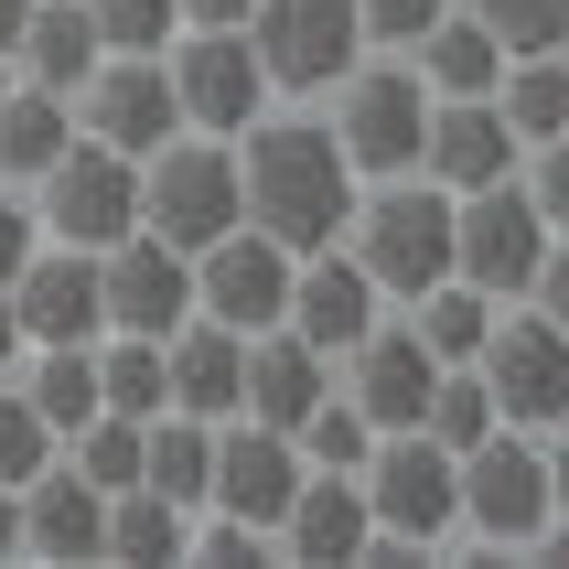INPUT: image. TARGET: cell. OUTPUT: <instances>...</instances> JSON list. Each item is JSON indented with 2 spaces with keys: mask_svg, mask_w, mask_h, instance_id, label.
<instances>
[{
  "mask_svg": "<svg viewBox=\"0 0 569 569\" xmlns=\"http://www.w3.org/2000/svg\"><path fill=\"white\" fill-rule=\"evenodd\" d=\"M237 216H248L258 237H280L290 258L345 237V216H355V161H345V140L322 129L312 97H280L269 119L237 129Z\"/></svg>",
  "mask_w": 569,
  "mask_h": 569,
  "instance_id": "6da1fadb",
  "label": "cell"
},
{
  "mask_svg": "<svg viewBox=\"0 0 569 569\" xmlns=\"http://www.w3.org/2000/svg\"><path fill=\"white\" fill-rule=\"evenodd\" d=\"M559 441L548 430H483L462 451V559L473 569H516L559 548Z\"/></svg>",
  "mask_w": 569,
  "mask_h": 569,
  "instance_id": "7a4b0ae2",
  "label": "cell"
},
{
  "mask_svg": "<svg viewBox=\"0 0 569 569\" xmlns=\"http://www.w3.org/2000/svg\"><path fill=\"white\" fill-rule=\"evenodd\" d=\"M355 483H366V516H377L366 569H419L462 538V451H441L430 430H377Z\"/></svg>",
  "mask_w": 569,
  "mask_h": 569,
  "instance_id": "3957f363",
  "label": "cell"
},
{
  "mask_svg": "<svg viewBox=\"0 0 569 569\" xmlns=\"http://www.w3.org/2000/svg\"><path fill=\"white\" fill-rule=\"evenodd\" d=\"M333 248L387 290V312L419 301L430 280H451V193L430 172H387V183H355V216Z\"/></svg>",
  "mask_w": 569,
  "mask_h": 569,
  "instance_id": "277c9868",
  "label": "cell"
},
{
  "mask_svg": "<svg viewBox=\"0 0 569 569\" xmlns=\"http://www.w3.org/2000/svg\"><path fill=\"white\" fill-rule=\"evenodd\" d=\"M559 258H569V226H548L516 172L451 193V280H473L483 301H538Z\"/></svg>",
  "mask_w": 569,
  "mask_h": 569,
  "instance_id": "5b68a950",
  "label": "cell"
},
{
  "mask_svg": "<svg viewBox=\"0 0 569 569\" xmlns=\"http://www.w3.org/2000/svg\"><path fill=\"white\" fill-rule=\"evenodd\" d=\"M322 129L345 140L355 183L419 172V129H430V87L409 76V54H366L355 76H333V87H322Z\"/></svg>",
  "mask_w": 569,
  "mask_h": 569,
  "instance_id": "8992f818",
  "label": "cell"
},
{
  "mask_svg": "<svg viewBox=\"0 0 569 569\" xmlns=\"http://www.w3.org/2000/svg\"><path fill=\"white\" fill-rule=\"evenodd\" d=\"M473 377H483V398H495L506 430H559L569 419V312L506 301L495 333H483V355H473Z\"/></svg>",
  "mask_w": 569,
  "mask_h": 569,
  "instance_id": "52a82bcc",
  "label": "cell"
},
{
  "mask_svg": "<svg viewBox=\"0 0 569 569\" xmlns=\"http://www.w3.org/2000/svg\"><path fill=\"white\" fill-rule=\"evenodd\" d=\"M161 76H172L183 129H204V140H237L248 119H269V108H280L269 64H258V43H248L237 22H183L172 43H161Z\"/></svg>",
  "mask_w": 569,
  "mask_h": 569,
  "instance_id": "ba28073f",
  "label": "cell"
},
{
  "mask_svg": "<svg viewBox=\"0 0 569 569\" xmlns=\"http://www.w3.org/2000/svg\"><path fill=\"white\" fill-rule=\"evenodd\" d=\"M140 226L172 237V248H216L237 216V140H204V129H172L161 151H140Z\"/></svg>",
  "mask_w": 569,
  "mask_h": 569,
  "instance_id": "9c48e42d",
  "label": "cell"
},
{
  "mask_svg": "<svg viewBox=\"0 0 569 569\" xmlns=\"http://www.w3.org/2000/svg\"><path fill=\"white\" fill-rule=\"evenodd\" d=\"M22 193H32V226H43L54 248H108V237L140 226V161L108 151V140H87V129H76Z\"/></svg>",
  "mask_w": 569,
  "mask_h": 569,
  "instance_id": "30bf717a",
  "label": "cell"
},
{
  "mask_svg": "<svg viewBox=\"0 0 569 569\" xmlns=\"http://www.w3.org/2000/svg\"><path fill=\"white\" fill-rule=\"evenodd\" d=\"M269 64V87L280 97H322L333 76L366 64V22H355V0H248V22H237Z\"/></svg>",
  "mask_w": 569,
  "mask_h": 569,
  "instance_id": "8fae6325",
  "label": "cell"
},
{
  "mask_svg": "<svg viewBox=\"0 0 569 569\" xmlns=\"http://www.w3.org/2000/svg\"><path fill=\"white\" fill-rule=\"evenodd\" d=\"M97 312H108V333H172V322H193V258L172 248V237H151V226H129V237H108L97 248Z\"/></svg>",
  "mask_w": 569,
  "mask_h": 569,
  "instance_id": "7c38bea8",
  "label": "cell"
},
{
  "mask_svg": "<svg viewBox=\"0 0 569 569\" xmlns=\"http://www.w3.org/2000/svg\"><path fill=\"white\" fill-rule=\"evenodd\" d=\"M76 108V129L87 140H108V151H161L172 129H183V108H172V76H161V54H97L87 64V87L64 97Z\"/></svg>",
  "mask_w": 569,
  "mask_h": 569,
  "instance_id": "4fadbf2b",
  "label": "cell"
},
{
  "mask_svg": "<svg viewBox=\"0 0 569 569\" xmlns=\"http://www.w3.org/2000/svg\"><path fill=\"white\" fill-rule=\"evenodd\" d=\"M290 301V248L258 237V226H226L216 248H193V312L226 322V333H269Z\"/></svg>",
  "mask_w": 569,
  "mask_h": 569,
  "instance_id": "5bb4252c",
  "label": "cell"
},
{
  "mask_svg": "<svg viewBox=\"0 0 569 569\" xmlns=\"http://www.w3.org/2000/svg\"><path fill=\"white\" fill-rule=\"evenodd\" d=\"M430 377H441V355L419 345L398 312H387L366 345L333 355V387L355 398V419H366V430H419V409H430Z\"/></svg>",
  "mask_w": 569,
  "mask_h": 569,
  "instance_id": "9a60e30c",
  "label": "cell"
},
{
  "mask_svg": "<svg viewBox=\"0 0 569 569\" xmlns=\"http://www.w3.org/2000/svg\"><path fill=\"white\" fill-rule=\"evenodd\" d=\"M0 301H11V322H22V345H97L108 333V312H97V248H43L0 280Z\"/></svg>",
  "mask_w": 569,
  "mask_h": 569,
  "instance_id": "2e32d148",
  "label": "cell"
},
{
  "mask_svg": "<svg viewBox=\"0 0 569 569\" xmlns=\"http://www.w3.org/2000/svg\"><path fill=\"white\" fill-rule=\"evenodd\" d=\"M280 322H290L312 355H345V345H366V333L387 322V290L366 280L345 248H301V258H290V301H280Z\"/></svg>",
  "mask_w": 569,
  "mask_h": 569,
  "instance_id": "e0dca14e",
  "label": "cell"
},
{
  "mask_svg": "<svg viewBox=\"0 0 569 569\" xmlns=\"http://www.w3.org/2000/svg\"><path fill=\"white\" fill-rule=\"evenodd\" d=\"M366 538H377L366 483H355V473H312V462H301V495H290L280 527H269L280 569H366Z\"/></svg>",
  "mask_w": 569,
  "mask_h": 569,
  "instance_id": "ac0fdd59",
  "label": "cell"
},
{
  "mask_svg": "<svg viewBox=\"0 0 569 569\" xmlns=\"http://www.w3.org/2000/svg\"><path fill=\"white\" fill-rule=\"evenodd\" d=\"M290 495H301V451H290V430L216 419V473H204V506H216V516H248V527H280Z\"/></svg>",
  "mask_w": 569,
  "mask_h": 569,
  "instance_id": "d6986e66",
  "label": "cell"
},
{
  "mask_svg": "<svg viewBox=\"0 0 569 569\" xmlns=\"http://www.w3.org/2000/svg\"><path fill=\"white\" fill-rule=\"evenodd\" d=\"M516 140L506 129V108H495V87L483 97H430V129H419V172L441 193H473V183H506L516 172Z\"/></svg>",
  "mask_w": 569,
  "mask_h": 569,
  "instance_id": "ffe728a7",
  "label": "cell"
},
{
  "mask_svg": "<svg viewBox=\"0 0 569 569\" xmlns=\"http://www.w3.org/2000/svg\"><path fill=\"white\" fill-rule=\"evenodd\" d=\"M22 559H54V569H97L108 559V495H97L64 451L43 473H22Z\"/></svg>",
  "mask_w": 569,
  "mask_h": 569,
  "instance_id": "44dd1931",
  "label": "cell"
},
{
  "mask_svg": "<svg viewBox=\"0 0 569 569\" xmlns=\"http://www.w3.org/2000/svg\"><path fill=\"white\" fill-rule=\"evenodd\" d=\"M333 398V355H312L290 322H269V333H248V377H237V419H258V430H301V419Z\"/></svg>",
  "mask_w": 569,
  "mask_h": 569,
  "instance_id": "7402d4cb",
  "label": "cell"
},
{
  "mask_svg": "<svg viewBox=\"0 0 569 569\" xmlns=\"http://www.w3.org/2000/svg\"><path fill=\"white\" fill-rule=\"evenodd\" d=\"M237 377H248V333H226V322H204V312L161 333V409L237 419Z\"/></svg>",
  "mask_w": 569,
  "mask_h": 569,
  "instance_id": "603a6c76",
  "label": "cell"
},
{
  "mask_svg": "<svg viewBox=\"0 0 569 569\" xmlns=\"http://www.w3.org/2000/svg\"><path fill=\"white\" fill-rule=\"evenodd\" d=\"M97 54H108V43H97L87 0H32L22 32H11V76H22V87H54V97L87 87V64H97Z\"/></svg>",
  "mask_w": 569,
  "mask_h": 569,
  "instance_id": "cb8c5ba5",
  "label": "cell"
},
{
  "mask_svg": "<svg viewBox=\"0 0 569 569\" xmlns=\"http://www.w3.org/2000/svg\"><path fill=\"white\" fill-rule=\"evenodd\" d=\"M409 76H419V87H430V97H483V87H495V76H506V43H495V32H483L473 11L451 0L441 22H430V32H419V43H409Z\"/></svg>",
  "mask_w": 569,
  "mask_h": 569,
  "instance_id": "d4e9b609",
  "label": "cell"
},
{
  "mask_svg": "<svg viewBox=\"0 0 569 569\" xmlns=\"http://www.w3.org/2000/svg\"><path fill=\"white\" fill-rule=\"evenodd\" d=\"M183 548H193V506H172L151 483L108 495V559L119 569H183Z\"/></svg>",
  "mask_w": 569,
  "mask_h": 569,
  "instance_id": "484cf974",
  "label": "cell"
},
{
  "mask_svg": "<svg viewBox=\"0 0 569 569\" xmlns=\"http://www.w3.org/2000/svg\"><path fill=\"white\" fill-rule=\"evenodd\" d=\"M495 312H506V301H483L473 280H430L419 301H398V322H409V333L441 355V366H473L483 333H495Z\"/></svg>",
  "mask_w": 569,
  "mask_h": 569,
  "instance_id": "4316f807",
  "label": "cell"
},
{
  "mask_svg": "<svg viewBox=\"0 0 569 569\" xmlns=\"http://www.w3.org/2000/svg\"><path fill=\"white\" fill-rule=\"evenodd\" d=\"M64 140H76V108H64L54 87H22V76H11V97H0V183H32Z\"/></svg>",
  "mask_w": 569,
  "mask_h": 569,
  "instance_id": "83f0119b",
  "label": "cell"
},
{
  "mask_svg": "<svg viewBox=\"0 0 569 569\" xmlns=\"http://www.w3.org/2000/svg\"><path fill=\"white\" fill-rule=\"evenodd\" d=\"M419 430H430L441 451H473L483 430H506V419H495V398H483L473 366H441V377H430V409H419Z\"/></svg>",
  "mask_w": 569,
  "mask_h": 569,
  "instance_id": "f1b7e54d",
  "label": "cell"
},
{
  "mask_svg": "<svg viewBox=\"0 0 569 569\" xmlns=\"http://www.w3.org/2000/svg\"><path fill=\"white\" fill-rule=\"evenodd\" d=\"M290 451H301L312 473H355V462L377 451V430H366V419H355V398L333 387V398H322V409L301 419V430H290Z\"/></svg>",
  "mask_w": 569,
  "mask_h": 569,
  "instance_id": "f546056e",
  "label": "cell"
},
{
  "mask_svg": "<svg viewBox=\"0 0 569 569\" xmlns=\"http://www.w3.org/2000/svg\"><path fill=\"white\" fill-rule=\"evenodd\" d=\"M506 54H569V0H462Z\"/></svg>",
  "mask_w": 569,
  "mask_h": 569,
  "instance_id": "4dcf8cb0",
  "label": "cell"
},
{
  "mask_svg": "<svg viewBox=\"0 0 569 569\" xmlns=\"http://www.w3.org/2000/svg\"><path fill=\"white\" fill-rule=\"evenodd\" d=\"M87 22H97L108 54H161V43L183 32V11H172V0H87Z\"/></svg>",
  "mask_w": 569,
  "mask_h": 569,
  "instance_id": "1f68e13d",
  "label": "cell"
},
{
  "mask_svg": "<svg viewBox=\"0 0 569 569\" xmlns=\"http://www.w3.org/2000/svg\"><path fill=\"white\" fill-rule=\"evenodd\" d=\"M54 430H43V409H32L22 387L0 377V483H22V473H43V462H54Z\"/></svg>",
  "mask_w": 569,
  "mask_h": 569,
  "instance_id": "d6a6232c",
  "label": "cell"
},
{
  "mask_svg": "<svg viewBox=\"0 0 569 569\" xmlns=\"http://www.w3.org/2000/svg\"><path fill=\"white\" fill-rule=\"evenodd\" d=\"M451 0H355V22H366V54H409L419 32L441 22Z\"/></svg>",
  "mask_w": 569,
  "mask_h": 569,
  "instance_id": "836d02e7",
  "label": "cell"
},
{
  "mask_svg": "<svg viewBox=\"0 0 569 569\" xmlns=\"http://www.w3.org/2000/svg\"><path fill=\"white\" fill-rule=\"evenodd\" d=\"M32 248H43V226H32V193H22V183H0V280H11Z\"/></svg>",
  "mask_w": 569,
  "mask_h": 569,
  "instance_id": "e575fe53",
  "label": "cell"
},
{
  "mask_svg": "<svg viewBox=\"0 0 569 569\" xmlns=\"http://www.w3.org/2000/svg\"><path fill=\"white\" fill-rule=\"evenodd\" d=\"M0 559H22V483H0Z\"/></svg>",
  "mask_w": 569,
  "mask_h": 569,
  "instance_id": "d590c367",
  "label": "cell"
},
{
  "mask_svg": "<svg viewBox=\"0 0 569 569\" xmlns=\"http://www.w3.org/2000/svg\"><path fill=\"white\" fill-rule=\"evenodd\" d=\"M183 22H248V0H172Z\"/></svg>",
  "mask_w": 569,
  "mask_h": 569,
  "instance_id": "8d00e7d4",
  "label": "cell"
},
{
  "mask_svg": "<svg viewBox=\"0 0 569 569\" xmlns=\"http://www.w3.org/2000/svg\"><path fill=\"white\" fill-rule=\"evenodd\" d=\"M22 366V322H11V301H0V377Z\"/></svg>",
  "mask_w": 569,
  "mask_h": 569,
  "instance_id": "74e56055",
  "label": "cell"
},
{
  "mask_svg": "<svg viewBox=\"0 0 569 569\" xmlns=\"http://www.w3.org/2000/svg\"><path fill=\"white\" fill-rule=\"evenodd\" d=\"M22 11H32V0H0V54H11V32H22Z\"/></svg>",
  "mask_w": 569,
  "mask_h": 569,
  "instance_id": "f35d334b",
  "label": "cell"
},
{
  "mask_svg": "<svg viewBox=\"0 0 569 569\" xmlns=\"http://www.w3.org/2000/svg\"><path fill=\"white\" fill-rule=\"evenodd\" d=\"M0 97H11V54H0Z\"/></svg>",
  "mask_w": 569,
  "mask_h": 569,
  "instance_id": "ab89813d",
  "label": "cell"
}]
</instances>
